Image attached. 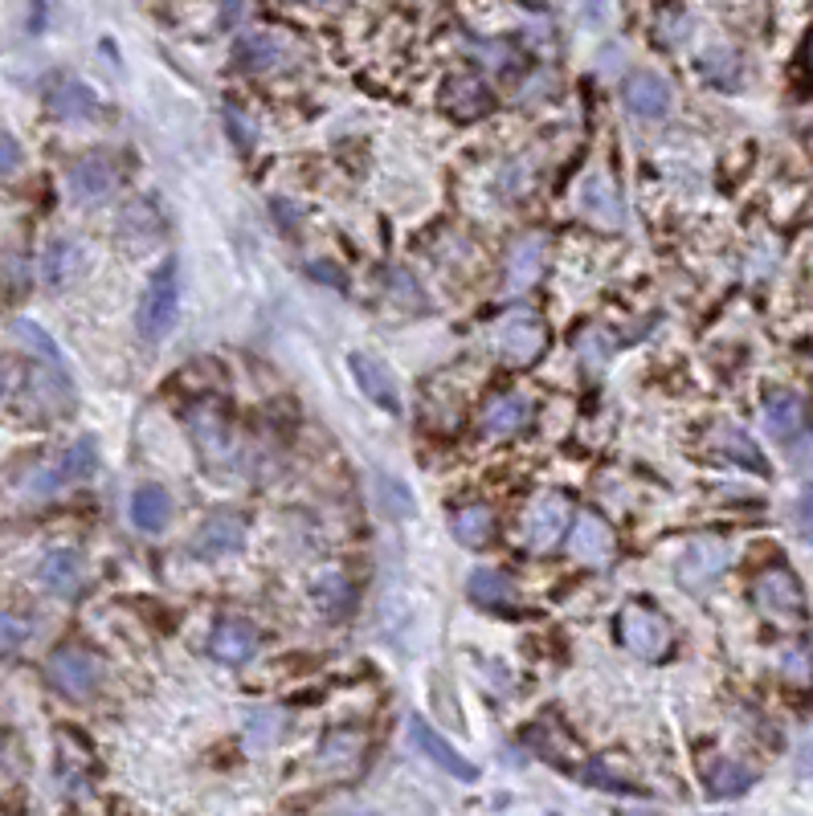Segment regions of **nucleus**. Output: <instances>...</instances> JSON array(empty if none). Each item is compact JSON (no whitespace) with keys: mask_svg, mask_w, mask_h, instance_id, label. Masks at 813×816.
<instances>
[{"mask_svg":"<svg viewBox=\"0 0 813 816\" xmlns=\"http://www.w3.org/2000/svg\"><path fill=\"white\" fill-rule=\"evenodd\" d=\"M176 310H180V270H176V262H164L156 274L148 277L140 307H136V331H140V340L143 343L164 340L176 323Z\"/></svg>","mask_w":813,"mask_h":816,"instance_id":"f257e3e1","label":"nucleus"},{"mask_svg":"<svg viewBox=\"0 0 813 816\" xmlns=\"http://www.w3.org/2000/svg\"><path fill=\"white\" fill-rule=\"evenodd\" d=\"M617 632H622V641H626L629 653L641 658V662L667 658L674 641L671 620L662 613H655V608H646V604H626V608L617 613Z\"/></svg>","mask_w":813,"mask_h":816,"instance_id":"f03ea898","label":"nucleus"},{"mask_svg":"<svg viewBox=\"0 0 813 816\" xmlns=\"http://www.w3.org/2000/svg\"><path fill=\"white\" fill-rule=\"evenodd\" d=\"M544 347H547V327L532 310H507L499 323H495V352L507 364H516V368L535 364Z\"/></svg>","mask_w":813,"mask_h":816,"instance_id":"7ed1b4c3","label":"nucleus"},{"mask_svg":"<svg viewBox=\"0 0 813 816\" xmlns=\"http://www.w3.org/2000/svg\"><path fill=\"white\" fill-rule=\"evenodd\" d=\"M46 678L58 694L82 702V698H91V694L98 690L103 670H98V658H94V653H86V649H79V646H62L49 653Z\"/></svg>","mask_w":813,"mask_h":816,"instance_id":"20e7f679","label":"nucleus"},{"mask_svg":"<svg viewBox=\"0 0 813 816\" xmlns=\"http://www.w3.org/2000/svg\"><path fill=\"white\" fill-rule=\"evenodd\" d=\"M752 601L773 620H801L805 616V592H801V580L789 568H768L752 584Z\"/></svg>","mask_w":813,"mask_h":816,"instance_id":"39448f33","label":"nucleus"},{"mask_svg":"<svg viewBox=\"0 0 813 816\" xmlns=\"http://www.w3.org/2000/svg\"><path fill=\"white\" fill-rule=\"evenodd\" d=\"M94 470H98V449H94L91 437H82V441H74V446L66 449L58 462L46 465V470H37V474L30 477V490H37L46 498V494H58L62 486L86 482Z\"/></svg>","mask_w":813,"mask_h":816,"instance_id":"423d86ee","label":"nucleus"},{"mask_svg":"<svg viewBox=\"0 0 813 816\" xmlns=\"http://www.w3.org/2000/svg\"><path fill=\"white\" fill-rule=\"evenodd\" d=\"M564 527H568V502L561 494H540L523 515V543L532 552H547L552 543H561Z\"/></svg>","mask_w":813,"mask_h":816,"instance_id":"0eeeda50","label":"nucleus"},{"mask_svg":"<svg viewBox=\"0 0 813 816\" xmlns=\"http://www.w3.org/2000/svg\"><path fill=\"white\" fill-rule=\"evenodd\" d=\"M622 98H626L629 115H638V119H667V115H671V103H674V91L662 74H655V70H638V74L626 78Z\"/></svg>","mask_w":813,"mask_h":816,"instance_id":"6e6552de","label":"nucleus"},{"mask_svg":"<svg viewBox=\"0 0 813 816\" xmlns=\"http://www.w3.org/2000/svg\"><path fill=\"white\" fill-rule=\"evenodd\" d=\"M241 543H246V519L234 515V510H217L192 535V552L201 555V559H221V555L241 552Z\"/></svg>","mask_w":813,"mask_h":816,"instance_id":"1a4fd4ad","label":"nucleus"},{"mask_svg":"<svg viewBox=\"0 0 813 816\" xmlns=\"http://www.w3.org/2000/svg\"><path fill=\"white\" fill-rule=\"evenodd\" d=\"M286 58H291V46H286V37L274 29H254V33H246V37H237V46H234V66L246 70V74L279 70Z\"/></svg>","mask_w":813,"mask_h":816,"instance_id":"9d476101","label":"nucleus"},{"mask_svg":"<svg viewBox=\"0 0 813 816\" xmlns=\"http://www.w3.org/2000/svg\"><path fill=\"white\" fill-rule=\"evenodd\" d=\"M409 740H413V747H417L429 764H438L446 776H453V780H467V784H474V780H479V768H474L470 759H462V755L453 752L450 743L441 740L438 731L425 723V719H417V714L409 719Z\"/></svg>","mask_w":813,"mask_h":816,"instance_id":"9b49d317","label":"nucleus"},{"mask_svg":"<svg viewBox=\"0 0 813 816\" xmlns=\"http://www.w3.org/2000/svg\"><path fill=\"white\" fill-rule=\"evenodd\" d=\"M723 568H728V547L716 540H699L691 543L687 552H683V559H679V584L699 592V588L716 584L723 576Z\"/></svg>","mask_w":813,"mask_h":816,"instance_id":"f8f14e48","label":"nucleus"},{"mask_svg":"<svg viewBox=\"0 0 813 816\" xmlns=\"http://www.w3.org/2000/svg\"><path fill=\"white\" fill-rule=\"evenodd\" d=\"M568 555L580 564H610L613 559V531L601 515H580L568 531Z\"/></svg>","mask_w":813,"mask_h":816,"instance_id":"ddd939ff","label":"nucleus"},{"mask_svg":"<svg viewBox=\"0 0 813 816\" xmlns=\"http://www.w3.org/2000/svg\"><path fill=\"white\" fill-rule=\"evenodd\" d=\"M119 188V168H115V159L110 155H82L79 164L70 168V192L79 197V201H103V197H110Z\"/></svg>","mask_w":813,"mask_h":816,"instance_id":"4468645a","label":"nucleus"},{"mask_svg":"<svg viewBox=\"0 0 813 816\" xmlns=\"http://www.w3.org/2000/svg\"><path fill=\"white\" fill-rule=\"evenodd\" d=\"M352 376H356V385L364 388V397L376 404V409H385V413H401V388H397V380H392V371L380 364V359H373V355L356 352L352 359Z\"/></svg>","mask_w":813,"mask_h":816,"instance_id":"2eb2a0df","label":"nucleus"},{"mask_svg":"<svg viewBox=\"0 0 813 816\" xmlns=\"http://www.w3.org/2000/svg\"><path fill=\"white\" fill-rule=\"evenodd\" d=\"M258 649V629L250 620H221L213 637H209V653L217 658L221 665H241L254 658Z\"/></svg>","mask_w":813,"mask_h":816,"instance_id":"dca6fc26","label":"nucleus"},{"mask_svg":"<svg viewBox=\"0 0 813 816\" xmlns=\"http://www.w3.org/2000/svg\"><path fill=\"white\" fill-rule=\"evenodd\" d=\"M532 421V401L523 392H503L483 409V437H511Z\"/></svg>","mask_w":813,"mask_h":816,"instance_id":"f3484780","label":"nucleus"},{"mask_svg":"<svg viewBox=\"0 0 813 816\" xmlns=\"http://www.w3.org/2000/svg\"><path fill=\"white\" fill-rule=\"evenodd\" d=\"M46 103L58 119H66V123H86V119L98 115V94H94L86 82H79V78H62V82L49 91Z\"/></svg>","mask_w":813,"mask_h":816,"instance_id":"a211bd4d","label":"nucleus"},{"mask_svg":"<svg viewBox=\"0 0 813 816\" xmlns=\"http://www.w3.org/2000/svg\"><path fill=\"white\" fill-rule=\"evenodd\" d=\"M37 580L54 592V596H74L82 588V559L79 552H70V547H58V552H49L46 559H42V568H37Z\"/></svg>","mask_w":813,"mask_h":816,"instance_id":"6ab92c4d","label":"nucleus"},{"mask_svg":"<svg viewBox=\"0 0 813 816\" xmlns=\"http://www.w3.org/2000/svg\"><path fill=\"white\" fill-rule=\"evenodd\" d=\"M765 429L777 441H793L805 429V401L798 392H773L765 401Z\"/></svg>","mask_w":813,"mask_h":816,"instance_id":"aec40b11","label":"nucleus"},{"mask_svg":"<svg viewBox=\"0 0 813 816\" xmlns=\"http://www.w3.org/2000/svg\"><path fill=\"white\" fill-rule=\"evenodd\" d=\"M79 274H82V246L79 241H70V237L49 241L46 258H42V277H46V286L62 291V286H70Z\"/></svg>","mask_w":813,"mask_h":816,"instance_id":"412c9836","label":"nucleus"},{"mask_svg":"<svg viewBox=\"0 0 813 816\" xmlns=\"http://www.w3.org/2000/svg\"><path fill=\"white\" fill-rule=\"evenodd\" d=\"M441 103L453 119H479L491 98H486V86L474 74H453L441 91Z\"/></svg>","mask_w":813,"mask_h":816,"instance_id":"4be33fe9","label":"nucleus"},{"mask_svg":"<svg viewBox=\"0 0 813 816\" xmlns=\"http://www.w3.org/2000/svg\"><path fill=\"white\" fill-rule=\"evenodd\" d=\"M580 209L601 225H622V197L610 176H601V172H593L580 188Z\"/></svg>","mask_w":813,"mask_h":816,"instance_id":"5701e85b","label":"nucleus"},{"mask_svg":"<svg viewBox=\"0 0 813 816\" xmlns=\"http://www.w3.org/2000/svg\"><path fill=\"white\" fill-rule=\"evenodd\" d=\"M544 253H547V241L544 237H523L516 241L511 258H507V286L511 291H528L540 270H544Z\"/></svg>","mask_w":813,"mask_h":816,"instance_id":"b1692460","label":"nucleus"},{"mask_svg":"<svg viewBox=\"0 0 813 816\" xmlns=\"http://www.w3.org/2000/svg\"><path fill=\"white\" fill-rule=\"evenodd\" d=\"M173 519V498L164 486H140L131 494V523L140 531H164Z\"/></svg>","mask_w":813,"mask_h":816,"instance_id":"393cba45","label":"nucleus"},{"mask_svg":"<svg viewBox=\"0 0 813 816\" xmlns=\"http://www.w3.org/2000/svg\"><path fill=\"white\" fill-rule=\"evenodd\" d=\"M467 592H470V601L483 604V608H511V604L519 601V588L511 584L503 571H491V568L474 571Z\"/></svg>","mask_w":813,"mask_h":816,"instance_id":"a878e982","label":"nucleus"},{"mask_svg":"<svg viewBox=\"0 0 813 816\" xmlns=\"http://www.w3.org/2000/svg\"><path fill=\"white\" fill-rule=\"evenodd\" d=\"M711 446L720 449L723 458H732V462L749 465V470H756V474H768L765 458H761V449H756V441H752L744 429H735V425H716V433H711Z\"/></svg>","mask_w":813,"mask_h":816,"instance_id":"bb28decb","label":"nucleus"},{"mask_svg":"<svg viewBox=\"0 0 813 816\" xmlns=\"http://www.w3.org/2000/svg\"><path fill=\"white\" fill-rule=\"evenodd\" d=\"M450 531L462 547H486L495 535V515L486 507H462L450 515Z\"/></svg>","mask_w":813,"mask_h":816,"instance_id":"cd10ccee","label":"nucleus"},{"mask_svg":"<svg viewBox=\"0 0 813 816\" xmlns=\"http://www.w3.org/2000/svg\"><path fill=\"white\" fill-rule=\"evenodd\" d=\"M707 788H711V796H740L752 788V768L735 764V759H716L707 768Z\"/></svg>","mask_w":813,"mask_h":816,"instance_id":"c85d7f7f","label":"nucleus"},{"mask_svg":"<svg viewBox=\"0 0 813 816\" xmlns=\"http://www.w3.org/2000/svg\"><path fill=\"white\" fill-rule=\"evenodd\" d=\"M699 70H704L707 82H716V86H735V82H740V62H735L732 54H723V49L704 54V58H699Z\"/></svg>","mask_w":813,"mask_h":816,"instance_id":"c756f323","label":"nucleus"},{"mask_svg":"<svg viewBox=\"0 0 813 816\" xmlns=\"http://www.w3.org/2000/svg\"><path fill=\"white\" fill-rule=\"evenodd\" d=\"M33 625L25 620V616L16 613H0V658H9V653H16V649L30 641Z\"/></svg>","mask_w":813,"mask_h":816,"instance_id":"7c9ffc66","label":"nucleus"},{"mask_svg":"<svg viewBox=\"0 0 813 816\" xmlns=\"http://www.w3.org/2000/svg\"><path fill=\"white\" fill-rule=\"evenodd\" d=\"M13 331H16V335H21V340H25V343H30L33 352H42V355H46V364H49V368H62V352H58V343L49 340V335H46V331H42V327H37V323H30V319H21V323H16Z\"/></svg>","mask_w":813,"mask_h":816,"instance_id":"2f4dec72","label":"nucleus"},{"mask_svg":"<svg viewBox=\"0 0 813 816\" xmlns=\"http://www.w3.org/2000/svg\"><path fill=\"white\" fill-rule=\"evenodd\" d=\"M319 604H323L331 616H340L347 604H352V592H347V584L340 576H323V580H319Z\"/></svg>","mask_w":813,"mask_h":816,"instance_id":"473e14b6","label":"nucleus"},{"mask_svg":"<svg viewBox=\"0 0 813 816\" xmlns=\"http://www.w3.org/2000/svg\"><path fill=\"white\" fill-rule=\"evenodd\" d=\"M380 494H385V510H389V515H401V519L413 515V498H409L405 482H392V477L380 474Z\"/></svg>","mask_w":813,"mask_h":816,"instance_id":"72a5a7b5","label":"nucleus"},{"mask_svg":"<svg viewBox=\"0 0 813 816\" xmlns=\"http://www.w3.org/2000/svg\"><path fill=\"white\" fill-rule=\"evenodd\" d=\"M793 519H798V535L805 543H813V482L798 494V507H793Z\"/></svg>","mask_w":813,"mask_h":816,"instance_id":"f704fd0d","label":"nucleus"},{"mask_svg":"<svg viewBox=\"0 0 813 816\" xmlns=\"http://www.w3.org/2000/svg\"><path fill=\"white\" fill-rule=\"evenodd\" d=\"M585 780L597 788H605V792H634V784L629 780H617V776H610V768L605 764H593V768L585 771Z\"/></svg>","mask_w":813,"mask_h":816,"instance_id":"c9c22d12","label":"nucleus"},{"mask_svg":"<svg viewBox=\"0 0 813 816\" xmlns=\"http://www.w3.org/2000/svg\"><path fill=\"white\" fill-rule=\"evenodd\" d=\"M21 168V143H16L9 131H0V176Z\"/></svg>","mask_w":813,"mask_h":816,"instance_id":"e433bc0d","label":"nucleus"},{"mask_svg":"<svg viewBox=\"0 0 813 816\" xmlns=\"http://www.w3.org/2000/svg\"><path fill=\"white\" fill-rule=\"evenodd\" d=\"M225 119H229V131H237V143H241V147H250V143H254V123L241 115V107H229V110H225Z\"/></svg>","mask_w":813,"mask_h":816,"instance_id":"4c0bfd02","label":"nucleus"},{"mask_svg":"<svg viewBox=\"0 0 813 816\" xmlns=\"http://www.w3.org/2000/svg\"><path fill=\"white\" fill-rule=\"evenodd\" d=\"M13 380H16L13 364H9V359H0V401L9 397V388H13Z\"/></svg>","mask_w":813,"mask_h":816,"instance_id":"58836bf2","label":"nucleus"},{"mask_svg":"<svg viewBox=\"0 0 813 816\" xmlns=\"http://www.w3.org/2000/svg\"><path fill=\"white\" fill-rule=\"evenodd\" d=\"M798 771H801V776H813V740H810V743H801V752H798Z\"/></svg>","mask_w":813,"mask_h":816,"instance_id":"ea45409f","label":"nucleus"},{"mask_svg":"<svg viewBox=\"0 0 813 816\" xmlns=\"http://www.w3.org/2000/svg\"><path fill=\"white\" fill-rule=\"evenodd\" d=\"M605 9H610V0H585V13L593 21H605Z\"/></svg>","mask_w":813,"mask_h":816,"instance_id":"a19ab883","label":"nucleus"},{"mask_svg":"<svg viewBox=\"0 0 813 816\" xmlns=\"http://www.w3.org/2000/svg\"><path fill=\"white\" fill-rule=\"evenodd\" d=\"M298 4H331V0H298Z\"/></svg>","mask_w":813,"mask_h":816,"instance_id":"79ce46f5","label":"nucleus"}]
</instances>
